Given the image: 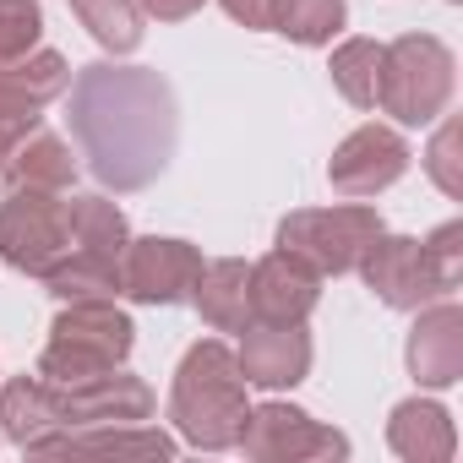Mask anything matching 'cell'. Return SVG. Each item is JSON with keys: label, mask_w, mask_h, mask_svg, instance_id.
Returning a JSON list of instances; mask_svg holds the SVG:
<instances>
[{"label": "cell", "mask_w": 463, "mask_h": 463, "mask_svg": "<svg viewBox=\"0 0 463 463\" xmlns=\"http://www.w3.org/2000/svg\"><path fill=\"white\" fill-rule=\"evenodd\" d=\"M71 142L104 191H147L180 142V109L158 71L147 66H82L71 77Z\"/></svg>", "instance_id": "obj_1"}, {"label": "cell", "mask_w": 463, "mask_h": 463, "mask_svg": "<svg viewBox=\"0 0 463 463\" xmlns=\"http://www.w3.org/2000/svg\"><path fill=\"white\" fill-rule=\"evenodd\" d=\"M246 376H241V360L223 338H202L185 349L180 371H175V387H169V420L175 430L202 447V452H229L246 430Z\"/></svg>", "instance_id": "obj_2"}, {"label": "cell", "mask_w": 463, "mask_h": 463, "mask_svg": "<svg viewBox=\"0 0 463 463\" xmlns=\"http://www.w3.org/2000/svg\"><path fill=\"white\" fill-rule=\"evenodd\" d=\"M131 246V223L109 196H71V257L44 279L50 295L66 300H115L120 257Z\"/></svg>", "instance_id": "obj_3"}, {"label": "cell", "mask_w": 463, "mask_h": 463, "mask_svg": "<svg viewBox=\"0 0 463 463\" xmlns=\"http://www.w3.org/2000/svg\"><path fill=\"white\" fill-rule=\"evenodd\" d=\"M131 344H137V327L115 300H66V311L55 317L50 344L39 354V376L44 382L104 376V371L126 365Z\"/></svg>", "instance_id": "obj_4"}, {"label": "cell", "mask_w": 463, "mask_h": 463, "mask_svg": "<svg viewBox=\"0 0 463 463\" xmlns=\"http://www.w3.org/2000/svg\"><path fill=\"white\" fill-rule=\"evenodd\" d=\"M458 88V61L436 33H403L392 44H382V82H376V104L398 120V126H430L441 120V109L452 104Z\"/></svg>", "instance_id": "obj_5"}, {"label": "cell", "mask_w": 463, "mask_h": 463, "mask_svg": "<svg viewBox=\"0 0 463 463\" xmlns=\"http://www.w3.org/2000/svg\"><path fill=\"white\" fill-rule=\"evenodd\" d=\"M382 235V213L365 202H344V207H300L279 223V251L300 257L311 273L338 279L354 273L365 246Z\"/></svg>", "instance_id": "obj_6"}, {"label": "cell", "mask_w": 463, "mask_h": 463, "mask_svg": "<svg viewBox=\"0 0 463 463\" xmlns=\"http://www.w3.org/2000/svg\"><path fill=\"white\" fill-rule=\"evenodd\" d=\"M66 257H71V202H66V191L17 185L0 202V262L28 273V279H50Z\"/></svg>", "instance_id": "obj_7"}, {"label": "cell", "mask_w": 463, "mask_h": 463, "mask_svg": "<svg viewBox=\"0 0 463 463\" xmlns=\"http://www.w3.org/2000/svg\"><path fill=\"white\" fill-rule=\"evenodd\" d=\"M257 463H317V458H349V436L311 420L295 403H257L246 414V430L235 441Z\"/></svg>", "instance_id": "obj_8"}, {"label": "cell", "mask_w": 463, "mask_h": 463, "mask_svg": "<svg viewBox=\"0 0 463 463\" xmlns=\"http://www.w3.org/2000/svg\"><path fill=\"white\" fill-rule=\"evenodd\" d=\"M202 273V251L175 235L131 241L120 257V295L137 306H180L191 300V284Z\"/></svg>", "instance_id": "obj_9"}, {"label": "cell", "mask_w": 463, "mask_h": 463, "mask_svg": "<svg viewBox=\"0 0 463 463\" xmlns=\"http://www.w3.org/2000/svg\"><path fill=\"white\" fill-rule=\"evenodd\" d=\"M354 273H360L365 289H371L382 306H392V311H420V306H430V300L447 295V289L436 284V273H430L420 241H409V235H387V229L365 246V257H360Z\"/></svg>", "instance_id": "obj_10"}, {"label": "cell", "mask_w": 463, "mask_h": 463, "mask_svg": "<svg viewBox=\"0 0 463 463\" xmlns=\"http://www.w3.org/2000/svg\"><path fill=\"white\" fill-rule=\"evenodd\" d=\"M409 169V142L392 131V126H354L338 147H333V164H327V180L338 196L349 202H365L387 185H398Z\"/></svg>", "instance_id": "obj_11"}, {"label": "cell", "mask_w": 463, "mask_h": 463, "mask_svg": "<svg viewBox=\"0 0 463 463\" xmlns=\"http://www.w3.org/2000/svg\"><path fill=\"white\" fill-rule=\"evenodd\" d=\"M55 403H61V430L120 425V420H147L153 414V387L115 365L104 376H88V382H55Z\"/></svg>", "instance_id": "obj_12"}, {"label": "cell", "mask_w": 463, "mask_h": 463, "mask_svg": "<svg viewBox=\"0 0 463 463\" xmlns=\"http://www.w3.org/2000/svg\"><path fill=\"white\" fill-rule=\"evenodd\" d=\"M235 360H241L246 387H262V392L295 387L311 376V333L306 322H251L241 333Z\"/></svg>", "instance_id": "obj_13"}, {"label": "cell", "mask_w": 463, "mask_h": 463, "mask_svg": "<svg viewBox=\"0 0 463 463\" xmlns=\"http://www.w3.org/2000/svg\"><path fill=\"white\" fill-rule=\"evenodd\" d=\"M409 376L420 387H452L463 376V311L441 295L430 306H420L414 327H409Z\"/></svg>", "instance_id": "obj_14"}, {"label": "cell", "mask_w": 463, "mask_h": 463, "mask_svg": "<svg viewBox=\"0 0 463 463\" xmlns=\"http://www.w3.org/2000/svg\"><path fill=\"white\" fill-rule=\"evenodd\" d=\"M322 300V273H311L300 257L273 251L251 262V322H306Z\"/></svg>", "instance_id": "obj_15"}, {"label": "cell", "mask_w": 463, "mask_h": 463, "mask_svg": "<svg viewBox=\"0 0 463 463\" xmlns=\"http://www.w3.org/2000/svg\"><path fill=\"white\" fill-rule=\"evenodd\" d=\"M39 458H175V436L147 430L142 420H120V425H82V430H61L39 447Z\"/></svg>", "instance_id": "obj_16"}, {"label": "cell", "mask_w": 463, "mask_h": 463, "mask_svg": "<svg viewBox=\"0 0 463 463\" xmlns=\"http://www.w3.org/2000/svg\"><path fill=\"white\" fill-rule=\"evenodd\" d=\"M191 306L202 311V322L213 333H246L251 327V262H241V257L202 262V273L191 284Z\"/></svg>", "instance_id": "obj_17"}, {"label": "cell", "mask_w": 463, "mask_h": 463, "mask_svg": "<svg viewBox=\"0 0 463 463\" xmlns=\"http://www.w3.org/2000/svg\"><path fill=\"white\" fill-rule=\"evenodd\" d=\"M0 436L17 441L23 452H39L50 436H61V403H55V382L33 376H12L0 387Z\"/></svg>", "instance_id": "obj_18"}, {"label": "cell", "mask_w": 463, "mask_h": 463, "mask_svg": "<svg viewBox=\"0 0 463 463\" xmlns=\"http://www.w3.org/2000/svg\"><path fill=\"white\" fill-rule=\"evenodd\" d=\"M387 447L403 463H447L458 452V430L452 414L436 398H403L387 420Z\"/></svg>", "instance_id": "obj_19"}, {"label": "cell", "mask_w": 463, "mask_h": 463, "mask_svg": "<svg viewBox=\"0 0 463 463\" xmlns=\"http://www.w3.org/2000/svg\"><path fill=\"white\" fill-rule=\"evenodd\" d=\"M6 180H12V185H28V191H71V180H77V153H71L66 137L33 131V137H23V142L12 147Z\"/></svg>", "instance_id": "obj_20"}, {"label": "cell", "mask_w": 463, "mask_h": 463, "mask_svg": "<svg viewBox=\"0 0 463 463\" xmlns=\"http://www.w3.org/2000/svg\"><path fill=\"white\" fill-rule=\"evenodd\" d=\"M349 23V0H273V23L268 33H284L306 50L333 44Z\"/></svg>", "instance_id": "obj_21"}, {"label": "cell", "mask_w": 463, "mask_h": 463, "mask_svg": "<svg viewBox=\"0 0 463 463\" xmlns=\"http://www.w3.org/2000/svg\"><path fill=\"white\" fill-rule=\"evenodd\" d=\"M71 12L93 33V44L109 50V55H131L142 44V12H137V0H71Z\"/></svg>", "instance_id": "obj_22"}, {"label": "cell", "mask_w": 463, "mask_h": 463, "mask_svg": "<svg viewBox=\"0 0 463 463\" xmlns=\"http://www.w3.org/2000/svg\"><path fill=\"white\" fill-rule=\"evenodd\" d=\"M333 88L354 109H376V82H382V44L376 39H344L333 50Z\"/></svg>", "instance_id": "obj_23"}, {"label": "cell", "mask_w": 463, "mask_h": 463, "mask_svg": "<svg viewBox=\"0 0 463 463\" xmlns=\"http://www.w3.org/2000/svg\"><path fill=\"white\" fill-rule=\"evenodd\" d=\"M0 82H12L17 93H28V99H39V104H55V99L71 88V66H66V55H55V50H28L23 61H6V66H0Z\"/></svg>", "instance_id": "obj_24"}, {"label": "cell", "mask_w": 463, "mask_h": 463, "mask_svg": "<svg viewBox=\"0 0 463 463\" xmlns=\"http://www.w3.org/2000/svg\"><path fill=\"white\" fill-rule=\"evenodd\" d=\"M39 33H44L39 0H0V66L39 50Z\"/></svg>", "instance_id": "obj_25"}, {"label": "cell", "mask_w": 463, "mask_h": 463, "mask_svg": "<svg viewBox=\"0 0 463 463\" xmlns=\"http://www.w3.org/2000/svg\"><path fill=\"white\" fill-rule=\"evenodd\" d=\"M458 142H463L458 120H441L436 137H430V147H425V175L436 180L441 196H463V158H458Z\"/></svg>", "instance_id": "obj_26"}, {"label": "cell", "mask_w": 463, "mask_h": 463, "mask_svg": "<svg viewBox=\"0 0 463 463\" xmlns=\"http://www.w3.org/2000/svg\"><path fill=\"white\" fill-rule=\"evenodd\" d=\"M420 251H425V262H430L436 284L452 295V289H458V279H463V223H458V218H447L436 235H425V241H420Z\"/></svg>", "instance_id": "obj_27"}, {"label": "cell", "mask_w": 463, "mask_h": 463, "mask_svg": "<svg viewBox=\"0 0 463 463\" xmlns=\"http://www.w3.org/2000/svg\"><path fill=\"white\" fill-rule=\"evenodd\" d=\"M39 120H44V104H39V99L17 93L12 82H0V147L12 153L23 137H33V131H39Z\"/></svg>", "instance_id": "obj_28"}, {"label": "cell", "mask_w": 463, "mask_h": 463, "mask_svg": "<svg viewBox=\"0 0 463 463\" xmlns=\"http://www.w3.org/2000/svg\"><path fill=\"white\" fill-rule=\"evenodd\" d=\"M207 6V0H137V12L153 17V23H185Z\"/></svg>", "instance_id": "obj_29"}, {"label": "cell", "mask_w": 463, "mask_h": 463, "mask_svg": "<svg viewBox=\"0 0 463 463\" xmlns=\"http://www.w3.org/2000/svg\"><path fill=\"white\" fill-rule=\"evenodd\" d=\"M218 6L235 17V23L257 28V33H268V23H273V0H218Z\"/></svg>", "instance_id": "obj_30"}, {"label": "cell", "mask_w": 463, "mask_h": 463, "mask_svg": "<svg viewBox=\"0 0 463 463\" xmlns=\"http://www.w3.org/2000/svg\"><path fill=\"white\" fill-rule=\"evenodd\" d=\"M6 158H12V153H6V147H0V185H6Z\"/></svg>", "instance_id": "obj_31"}]
</instances>
